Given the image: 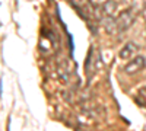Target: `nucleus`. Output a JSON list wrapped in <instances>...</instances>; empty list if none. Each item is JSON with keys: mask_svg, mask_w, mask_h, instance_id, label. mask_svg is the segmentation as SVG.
<instances>
[{"mask_svg": "<svg viewBox=\"0 0 146 131\" xmlns=\"http://www.w3.org/2000/svg\"><path fill=\"white\" fill-rule=\"evenodd\" d=\"M136 9L135 7H127L124 9L123 12L115 16V22H117V29H118V34H123L126 31H129L131 28V25L135 23L136 20Z\"/></svg>", "mask_w": 146, "mask_h": 131, "instance_id": "obj_1", "label": "nucleus"}, {"mask_svg": "<svg viewBox=\"0 0 146 131\" xmlns=\"http://www.w3.org/2000/svg\"><path fill=\"white\" fill-rule=\"evenodd\" d=\"M100 60H101L100 54H96V53H95V48H94V47H91L89 53H88V55H86V61H85V74H86L88 80H91V79L95 76L96 70H98V67H100V64H101Z\"/></svg>", "mask_w": 146, "mask_h": 131, "instance_id": "obj_2", "label": "nucleus"}, {"mask_svg": "<svg viewBox=\"0 0 146 131\" xmlns=\"http://www.w3.org/2000/svg\"><path fill=\"white\" fill-rule=\"evenodd\" d=\"M145 67H146V58H145L143 55H136L133 60H130V61L124 66L123 71H124L126 74H129V76H133V74L140 73Z\"/></svg>", "mask_w": 146, "mask_h": 131, "instance_id": "obj_3", "label": "nucleus"}, {"mask_svg": "<svg viewBox=\"0 0 146 131\" xmlns=\"http://www.w3.org/2000/svg\"><path fill=\"white\" fill-rule=\"evenodd\" d=\"M137 50H139V48H137V44L133 42V41H129V42H126V44L123 45V48L120 50L118 57L121 58V60H129V58H131L133 55L136 54Z\"/></svg>", "mask_w": 146, "mask_h": 131, "instance_id": "obj_4", "label": "nucleus"}, {"mask_svg": "<svg viewBox=\"0 0 146 131\" xmlns=\"http://www.w3.org/2000/svg\"><path fill=\"white\" fill-rule=\"evenodd\" d=\"M101 12L102 16H114V13L117 12V2L115 0H105L101 5Z\"/></svg>", "mask_w": 146, "mask_h": 131, "instance_id": "obj_5", "label": "nucleus"}, {"mask_svg": "<svg viewBox=\"0 0 146 131\" xmlns=\"http://www.w3.org/2000/svg\"><path fill=\"white\" fill-rule=\"evenodd\" d=\"M135 101L139 106L142 108H146V88H140L135 96Z\"/></svg>", "mask_w": 146, "mask_h": 131, "instance_id": "obj_6", "label": "nucleus"}]
</instances>
